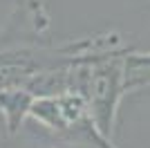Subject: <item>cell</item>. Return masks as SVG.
Instances as JSON below:
<instances>
[{
    "mask_svg": "<svg viewBox=\"0 0 150 148\" xmlns=\"http://www.w3.org/2000/svg\"><path fill=\"white\" fill-rule=\"evenodd\" d=\"M125 90L128 94L150 90V52L132 47L125 56Z\"/></svg>",
    "mask_w": 150,
    "mask_h": 148,
    "instance_id": "3",
    "label": "cell"
},
{
    "mask_svg": "<svg viewBox=\"0 0 150 148\" xmlns=\"http://www.w3.org/2000/svg\"><path fill=\"white\" fill-rule=\"evenodd\" d=\"M34 101H36V94L23 85L0 90V117L5 123V132L9 137H16L25 128Z\"/></svg>",
    "mask_w": 150,
    "mask_h": 148,
    "instance_id": "2",
    "label": "cell"
},
{
    "mask_svg": "<svg viewBox=\"0 0 150 148\" xmlns=\"http://www.w3.org/2000/svg\"><path fill=\"white\" fill-rule=\"evenodd\" d=\"M132 47L112 54H96L74 63V90L85 97L94 126L99 132L114 142L119 110L125 90V56Z\"/></svg>",
    "mask_w": 150,
    "mask_h": 148,
    "instance_id": "1",
    "label": "cell"
}]
</instances>
